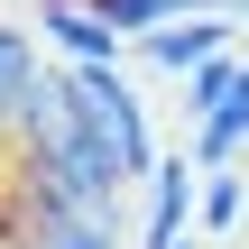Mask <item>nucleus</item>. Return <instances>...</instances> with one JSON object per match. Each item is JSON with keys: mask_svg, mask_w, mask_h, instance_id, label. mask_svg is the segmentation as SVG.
<instances>
[{"mask_svg": "<svg viewBox=\"0 0 249 249\" xmlns=\"http://www.w3.org/2000/svg\"><path fill=\"white\" fill-rule=\"evenodd\" d=\"M37 83H46V55H37V37L0 18V139H18V120H28V102H37Z\"/></svg>", "mask_w": 249, "mask_h": 249, "instance_id": "5", "label": "nucleus"}, {"mask_svg": "<svg viewBox=\"0 0 249 249\" xmlns=\"http://www.w3.org/2000/svg\"><path fill=\"white\" fill-rule=\"evenodd\" d=\"M194 213H203V166L176 148V157H157V176H148V222H139V249H176Z\"/></svg>", "mask_w": 249, "mask_h": 249, "instance_id": "4", "label": "nucleus"}, {"mask_svg": "<svg viewBox=\"0 0 249 249\" xmlns=\"http://www.w3.org/2000/svg\"><path fill=\"white\" fill-rule=\"evenodd\" d=\"M240 148H249V83L231 92L222 120H194V148H185V157H194V166H240Z\"/></svg>", "mask_w": 249, "mask_h": 249, "instance_id": "6", "label": "nucleus"}, {"mask_svg": "<svg viewBox=\"0 0 249 249\" xmlns=\"http://www.w3.org/2000/svg\"><path fill=\"white\" fill-rule=\"evenodd\" d=\"M240 83H249V46L222 55V65H203V74H185V120H222Z\"/></svg>", "mask_w": 249, "mask_h": 249, "instance_id": "7", "label": "nucleus"}, {"mask_svg": "<svg viewBox=\"0 0 249 249\" xmlns=\"http://www.w3.org/2000/svg\"><path fill=\"white\" fill-rule=\"evenodd\" d=\"M9 249H111V222H46V231H18Z\"/></svg>", "mask_w": 249, "mask_h": 249, "instance_id": "9", "label": "nucleus"}, {"mask_svg": "<svg viewBox=\"0 0 249 249\" xmlns=\"http://www.w3.org/2000/svg\"><path fill=\"white\" fill-rule=\"evenodd\" d=\"M37 37H46L65 65H120V55H129V37H120L92 0H37Z\"/></svg>", "mask_w": 249, "mask_h": 249, "instance_id": "3", "label": "nucleus"}, {"mask_svg": "<svg viewBox=\"0 0 249 249\" xmlns=\"http://www.w3.org/2000/svg\"><path fill=\"white\" fill-rule=\"evenodd\" d=\"M249 28L231 9H203V18H176V28H157V37H139L129 55L139 65H157V74H203V65H222V55H240Z\"/></svg>", "mask_w": 249, "mask_h": 249, "instance_id": "2", "label": "nucleus"}, {"mask_svg": "<svg viewBox=\"0 0 249 249\" xmlns=\"http://www.w3.org/2000/svg\"><path fill=\"white\" fill-rule=\"evenodd\" d=\"M240 213H249V176L240 166H203V240H222V231H240Z\"/></svg>", "mask_w": 249, "mask_h": 249, "instance_id": "8", "label": "nucleus"}, {"mask_svg": "<svg viewBox=\"0 0 249 249\" xmlns=\"http://www.w3.org/2000/svg\"><path fill=\"white\" fill-rule=\"evenodd\" d=\"M65 83H74V102L92 111V129L111 139L120 176H129V185H139V176H157V129H148V102H139V83H129L120 65H65Z\"/></svg>", "mask_w": 249, "mask_h": 249, "instance_id": "1", "label": "nucleus"}]
</instances>
